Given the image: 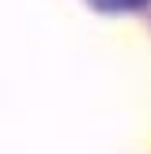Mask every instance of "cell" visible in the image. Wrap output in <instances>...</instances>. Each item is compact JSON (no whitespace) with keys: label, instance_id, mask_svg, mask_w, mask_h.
Listing matches in <instances>:
<instances>
[{"label":"cell","instance_id":"6da1fadb","mask_svg":"<svg viewBox=\"0 0 151 154\" xmlns=\"http://www.w3.org/2000/svg\"><path fill=\"white\" fill-rule=\"evenodd\" d=\"M98 11H132V8H143L147 0H91Z\"/></svg>","mask_w":151,"mask_h":154}]
</instances>
